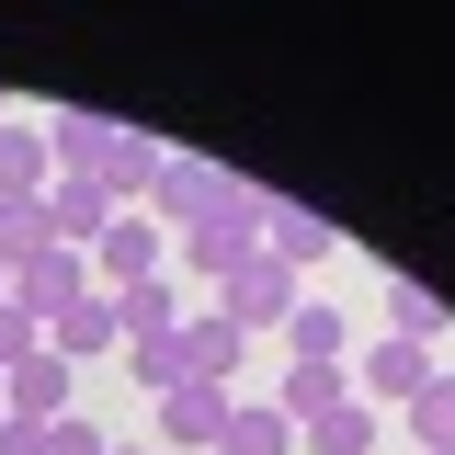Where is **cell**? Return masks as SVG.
<instances>
[{
	"instance_id": "6da1fadb",
	"label": "cell",
	"mask_w": 455,
	"mask_h": 455,
	"mask_svg": "<svg viewBox=\"0 0 455 455\" xmlns=\"http://www.w3.org/2000/svg\"><path fill=\"white\" fill-rule=\"evenodd\" d=\"M46 125V148L68 182H92L103 205H148V182H160V137H137V125H114V114H35Z\"/></svg>"
},
{
	"instance_id": "7a4b0ae2",
	"label": "cell",
	"mask_w": 455,
	"mask_h": 455,
	"mask_svg": "<svg viewBox=\"0 0 455 455\" xmlns=\"http://www.w3.org/2000/svg\"><path fill=\"white\" fill-rule=\"evenodd\" d=\"M262 205H274V194H262V182H239L205 228H182V262H194L205 284H228L239 262H262Z\"/></svg>"
},
{
	"instance_id": "3957f363",
	"label": "cell",
	"mask_w": 455,
	"mask_h": 455,
	"mask_svg": "<svg viewBox=\"0 0 455 455\" xmlns=\"http://www.w3.org/2000/svg\"><path fill=\"white\" fill-rule=\"evenodd\" d=\"M228 194H239V171L194 160V148H171V160H160V182H148V228H160V239H182V228H205V217H217Z\"/></svg>"
},
{
	"instance_id": "277c9868",
	"label": "cell",
	"mask_w": 455,
	"mask_h": 455,
	"mask_svg": "<svg viewBox=\"0 0 455 455\" xmlns=\"http://www.w3.org/2000/svg\"><path fill=\"white\" fill-rule=\"evenodd\" d=\"M160 228H148V205H114V228L103 239H92V284H103V296H137V284H160Z\"/></svg>"
},
{
	"instance_id": "5b68a950",
	"label": "cell",
	"mask_w": 455,
	"mask_h": 455,
	"mask_svg": "<svg viewBox=\"0 0 455 455\" xmlns=\"http://www.w3.org/2000/svg\"><path fill=\"white\" fill-rule=\"evenodd\" d=\"M296 307H307V274H284L274 251H262V262H239V274L217 284V319H228L239 341L262 331V319H296Z\"/></svg>"
},
{
	"instance_id": "8992f818",
	"label": "cell",
	"mask_w": 455,
	"mask_h": 455,
	"mask_svg": "<svg viewBox=\"0 0 455 455\" xmlns=\"http://www.w3.org/2000/svg\"><path fill=\"white\" fill-rule=\"evenodd\" d=\"M148 433H160L148 455H217V433H228V387H194V376H182L171 398H148Z\"/></svg>"
},
{
	"instance_id": "52a82bcc",
	"label": "cell",
	"mask_w": 455,
	"mask_h": 455,
	"mask_svg": "<svg viewBox=\"0 0 455 455\" xmlns=\"http://www.w3.org/2000/svg\"><path fill=\"white\" fill-rule=\"evenodd\" d=\"M433 376H444V364H433V341H376V353L353 364V398L387 421V410H410V398L433 387Z\"/></svg>"
},
{
	"instance_id": "ba28073f",
	"label": "cell",
	"mask_w": 455,
	"mask_h": 455,
	"mask_svg": "<svg viewBox=\"0 0 455 455\" xmlns=\"http://www.w3.org/2000/svg\"><path fill=\"white\" fill-rule=\"evenodd\" d=\"M80 296H92V251H46V262H23V274H12V307H23L35 331H46V319H68Z\"/></svg>"
},
{
	"instance_id": "9c48e42d",
	"label": "cell",
	"mask_w": 455,
	"mask_h": 455,
	"mask_svg": "<svg viewBox=\"0 0 455 455\" xmlns=\"http://www.w3.org/2000/svg\"><path fill=\"white\" fill-rule=\"evenodd\" d=\"M239 364H251V341L228 331L217 307H205V319H182V376H194V387H228V398H239Z\"/></svg>"
},
{
	"instance_id": "30bf717a",
	"label": "cell",
	"mask_w": 455,
	"mask_h": 455,
	"mask_svg": "<svg viewBox=\"0 0 455 455\" xmlns=\"http://www.w3.org/2000/svg\"><path fill=\"white\" fill-rule=\"evenodd\" d=\"M0 410H12V421H68V364H57L46 341H35V353L0 376Z\"/></svg>"
},
{
	"instance_id": "8fae6325",
	"label": "cell",
	"mask_w": 455,
	"mask_h": 455,
	"mask_svg": "<svg viewBox=\"0 0 455 455\" xmlns=\"http://www.w3.org/2000/svg\"><path fill=\"white\" fill-rule=\"evenodd\" d=\"M331 239H341V228L319 217V205H284V194L262 205V251H274L284 274H307V262H331Z\"/></svg>"
},
{
	"instance_id": "7c38bea8",
	"label": "cell",
	"mask_w": 455,
	"mask_h": 455,
	"mask_svg": "<svg viewBox=\"0 0 455 455\" xmlns=\"http://www.w3.org/2000/svg\"><path fill=\"white\" fill-rule=\"evenodd\" d=\"M114 341H125V319H114V296H103V284H92L68 319H46V353H57V364H92V353H114Z\"/></svg>"
},
{
	"instance_id": "4fadbf2b",
	"label": "cell",
	"mask_w": 455,
	"mask_h": 455,
	"mask_svg": "<svg viewBox=\"0 0 455 455\" xmlns=\"http://www.w3.org/2000/svg\"><path fill=\"white\" fill-rule=\"evenodd\" d=\"M57 182V148H46V125H0V205H35Z\"/></svg>"
},
{
	"instance_id": "5bb4252c",
	"label": "cell",
	"mask_w": 455,
	"mask_h": 455,
	"mask_svg": "<svg viewBox=\"0 0 455 455\" xmlns=\"http://www.w3.org/2000/svg\"><path fill=\"white\" fill-rule=\"evenodd\" d=\"M103 228H114V205L92 194V182H68V171H57V182H46V239H57V251H92Z\"/></svg>"
},
{
	"instance_id": "9a60e30c",
	"label": "cell",
	"mask_w": 455,
	"mask_h": 455,
	"mask_svg": "<svg viewBox=\"0 0 455 455\" xmlns=\"http://www.w3.org/2000/svg\"><path fill=\"white\" fill-rule=\"evenodd\" d=\"M376 319H387V341H444V331H455V307L433 296V284H410V274H387Z\"/></svg>"
},
{
	"instance_id": "2e32d148",
	"label": "cell",
	"mask_w": 455,
	"mask_h": 455,
	"mask_svg": "<svg viewBox=\"0 0 455 455\" xmlns=\"http://www.w3.org/2000/svg\"><path fill=\"white\" fill-rule=\"evenodd\" d=\"M376 433H387V421H376L364 398H341V410H319L296 444H307V455H376Z\"/></svg>"
},
{
	"instance_id": "e0dca14e",
	"label": "cell",
	"mask_w": 455,
	"mask_h": 455,
	"mask_svg": "<svg viewBox=\"0 0 455 455\" xmlns=\"http://www.w3.org/2000/svg\"><path fill=\"white\" fill-rule=\"evenodd\" d=\"M341 398H353V376H341V364H284V421H296V433H307V421H319V410H341Z\"/></svg>"
},
{
	"instance_id": "ac0fdd59",
	"label": "cell",
	"mask_w": 455,
	"mask_h": 455,
	"mask_svg": "<svg viewBox=\"0 0 455 455\" xmlns=\"http://www.w3.org/2000/svg\"><path fill=\"white\" fill-rule=\"evenodd\" d=\"M217 455H296V421H284V410H251V398H228Z\"/></svg>"
},
{
	"instance_id": "d6986e66",
	"label": "cell",
	"mask_w": 455,
	"mask_h": 455,
	"mask_svg": "<svg viewBox=\"0 0 455 455\" xmlns=\"http://www.w3.org/2000/svg\"><path fill=\"white\" fill-rule=\"evenodd\" d=\"M341 341H353V331H341V319L319 307V296H307V307L284 319V353H296V364H341Z\"/></svg>"
},
{
	"instance_id": "ffe728a7",
	"label": "cell",
	"mask_w": 455,
	"mask_h": 455,
	"mask_svg": "<svg viewBox=\"0 0 455 455\" xmlns=\"http://www.w3.org/2000/svg\"><path fill=\"white\" fill-rule=\"evenodd\" d=\"M125 376H137L148 398H171V387H182V331H148V341H125Z\"/></svg>"
},
{
	"instance_id": "44dd1931",
	"label": "cell",
	"mask_w": 455,
	"mask_h": 455,
	"mask_svg": "<svg viewBox=\"0 0 455 455\" xmlns=\"http://www.w3.org/2000/svg\"><path fill=\"white\" fill-rule=\"evenodd\" d=\"M410 444H421V455H455V376H433V387L410 398Z\"/></svg>"
},
{
	"instance_id": "7402d4cb",
	"label": "cell",
	"mask_w": 455,
	"mask_h": 455,
	"mask_svg": "<svg viewBox=\"0 0 455 455\" xmlns=\"http://www.w3.org/2000/svg\"><path fill=\"white\" fill-rule=\"evenodd\" d=\"M114 319H125V341H148V331H182V296L171 284H137V296H114ZM114 341V353H125Z\"/></svg>"
},
{
	"instance_id": "603a6c76",
	"label": "cell",
	"mask_w": 455,
	"mask_h": 455,
	"mask_svg": "<svg viewBox=\"0 0 455 455\" xmlns=\"http://www.w3.org/2000/svg\"><path fill=\"white\" fill-rule=\"evenodd\" d=\"M103 444H114V433H103V421H80V410L46 421V455H103Z\"/></svg>"
},
{
	"instance_id": "cb8c5ba5",
	"label": "cell",
	"mask_w": 455,
	"mask_h": 455,
	"mask_svg": "<svg viewBox=\"0 0 455 455\" xmlns=\"http://www.w3.org/2000/svg\"><path fill=\"white\" fill-rule=\"evenodd\" d=\"M35 341H46V331H35V319H23V307H0V376H12V364H23V353H35Z\"/></svg>"
},
{
	"instance_id": "d4e9b609",
	"label": "cell",
	"mask_w": 455,
	"mask_h": 455,
	"mask_svg": "<svg viewBox=\"0 0 455 455\" xmlns=\"http://www.w3.org/2000/svg\"><path fill=\"white\" fill-rule=\"evenodd\" d=\"M103 455H148V444H103Z\"/></svg>"
},
{
	"instance_id": "484cf974",
	"label": "cell",
	"mask_w": 455,
	"mask_h": 455,
	"mask_svg": "<svg viewBox=\"0 0 455 455\" xmlns=\"http://www.w3.org/2000/svg\"><path fill=\"white\" fill-rule=\"evenodd\" d=\"M0 307H12V274H0Z\"/></svg>"
}]
</instances>
